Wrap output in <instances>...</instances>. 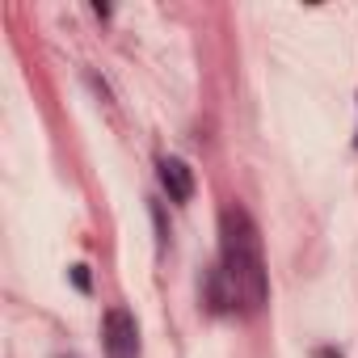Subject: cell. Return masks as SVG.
I'll use <instances>...</instances> for the list:
<instances>
[{
    "mask_svg": "<svg viewBox=\"0 0 358 358\" xmlns=\"http://www.w3.org/2000/svg\"><path fill=\"white\" fill-rule=\"evenodd\" d=\"M220 236H224V257L207 278V299L215 312L253 316V312H262V303L270 295L257 224L249 220L245 207H228L220 215Z\"/></svg>",
    "mask_w": 358,
    "mask_h": 358,
    "instance_id": "obj_1",
    "label": "cell"
},
{
    "mask_svg": "<svg viewBox=\"0 0 358 358\" xmlns=\"http://www.w3.org/2000/svg\"><path fill=\"white\" fill-rule=\"evenodd\" d=\"M101 345L106 358H139V324L127 308H110L101 324Z\"/></svg>",
    "mask_w": 358,
    "mask_h": 358,
    "instance_id": "obj_2",
    "label": "cell"
},
{
    "mask_svg": "<svg viewBox=\"0 0 358 358\" xmlns=\"http://www.w3.org/2000/svg\"><path fill=\"white\" fill-rule=\"evenodd\" d=\"M156 173H160V186H164V194L173 203H190L194 199V169L182 156H164L156 164Z\"/></svg>",
    "mask_w": 358,
    "mask_h": 358,
    "instance_id": "obj_3",
    "label": "cell"
},
{
    "mask_svg": "<svg viewBox=\"0 0 358 358\" xmlns=\"http://www.w3.org/2000/svg\"><path fill=\"white\" fill-rule=\"evenodd\" d=\"M72 282H76V291H89L93 282H89V266H72Z\"/></svg>",
    "mask_w": 358,
    "mask_h": 358,
    "instance_id": "obj_4",
    "label": "cell"
},
{
    "mask_svg": "<svg viewBox=\"0 0 358 358\" xmlns=\"http://www.w3.org/2000/svg\"><path fill=\"white\" fill-rule=\"evenodd\" d=\"M320 358H341V354H333V350H320Z\"/></svg>",
    "mask_w": 358,
    "mask_h": 358,
    "instance_id": "obj_5",
    "label": "cell"
}]
</instances>
